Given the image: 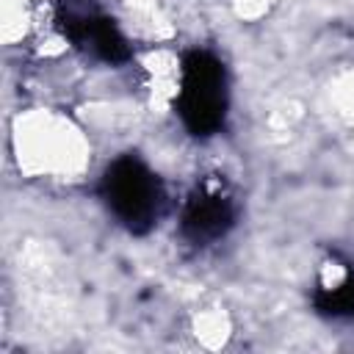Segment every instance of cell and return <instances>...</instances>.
<instances>
[{"label": "cell", "instance_id": "3957f363", "mask_svg": "<svg viewBox=\"0 0 354 354\" xmlns=\"http://www.w3.org/2000/svg\"><path fill=\"white\" fill-rule=\"evenodd\" d=\"M230 202L218 191H205L188 205L185 213V230L199 241V238H216L224 232L230 224Z\"/></svg>", "mask_w": 354, "mask_h": 354}, {"label": "cell", "instance_id": "6da1fadb", "mask_svg": "<svg viewBox=\"0 0 354 354\" xmlns=\"http://www.w3.org/2000/svg\"><path fill=\"white\" fill-rule=\"evenodd\" d=\"M180 111L196 133H207L224 113V75L210 55H191L183 66Z\"/></svg>", "mask_w": 354, "mask_h": 354}, {"label": "cell", "instance_id": "7a4b0ae2", "mask_svg": "<svg viewBox=\"0 0 354 354\" xmlns=\"http://www.w3.org/2000/svg\"><path fill=\"white\" fill-rule=\"evenodd\" d=\"M105 194L113 213L130 227H144L155 221L160 205L158 180L138 160H119L105 177Z\"/></svg>", "mask_w": 354, "mask_h": 354}]
</instances>
